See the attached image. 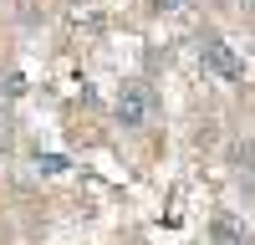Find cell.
I'll list each match as a JSON object with an SVG mask.
<instances>
[{"instance_id":"cell-1","label":"cell","mask_w":255,"mask_h":245,"mask_svg":"<svg viewBox=\"0 0 255 245\" xmlns=\"http://www.w3.org/2000/svg\"><path fill=\"white\" fill-rule=\"evenodd\" d=\"M113 113H118V122L128 133H138V128H148V122L158 118V92L148 87L143 77H128L123 87H118V102H113Z\"/></svg>"},{"instance_id":"cell-2","label":"cell","mask_w":255,"mask_h":245,"mask_svg":"<svg viewBox=\"0 0 255 245\" xmlns=\"http://www.w3.org/2000/svg\"><path fill=\"white\" fill-rule=\"evenodd\" d=\"M199 61H204V72L209 77H220V82H245V56L240 51H230V41L209 31L199 41Z\"/></svg>"},{"instance_id":"cell-3","label":"cell","mask_w":255,"mask_h":245,"mask_svg":"<svg viewBox=\"0 0 255 245\" xmlns=\"http://www.w3.org/2000/svg\"><path fill=\"white\" fill-rule=\"evenodd\" d=\"M209 240H215V245H250V230H245L240 215L215 210V215H209Z\"/></svg>"},{"instance_id":"cell-4","label":"cell","mask_w":255,"mask_h":245,"mask_svg":"<svg viewBox=\"0 0 255 245\" xmlns=\"http://www.w3.org/2000/svg\"><path fill=\"white\" fill-rule=\"evenodd\" d=\"M240 194H245V204L255 210V163H250V169L240 174Z\"/></svg>"},{"instance_id":"cell-5","label":"cell","mask_w":255,"mask_h":245,"mask_svg":"<svg viewBox=\"0 0 255 245\" xmlns=\"http://www.w3.org/2000/svg\"><path fill=\"white\" fill-rule=\"evenodd\" d=\"M36 169H41V174H61V169H67V158H56V153H46V158H36Z\"/></svg>"},{"instance_id":"cell-6","label":"cell","mask_w":255,"mask_h":245,"mask_svg":"<svg viewBox=\"0 0 255 245\" xmlns=\"http://www.w3.org/2000/svg\"><path fill=\"white\" fill-rule=\"evenodd\" d=\"M179 5H184V0H153V10H158V15H163V10H179Z\"/></svg>"}]
</instances>
